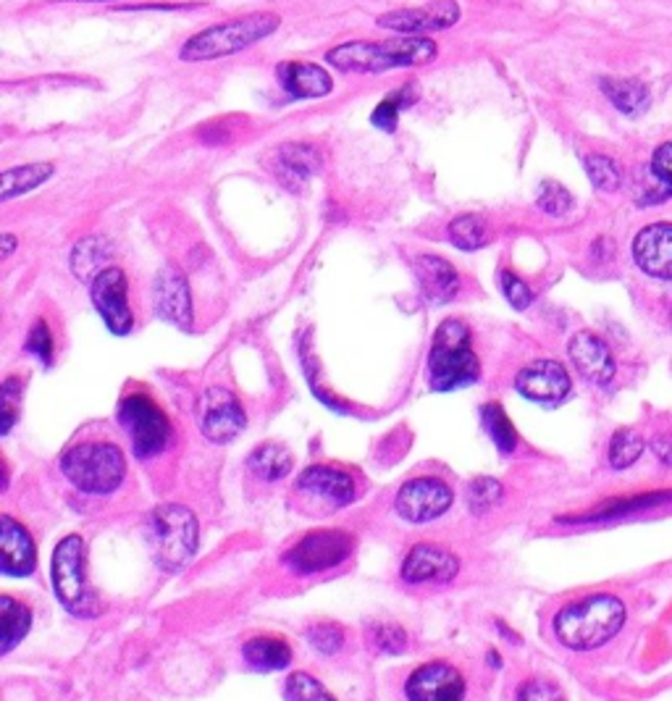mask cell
<instances>
[{
    "label": "cell",
    "mask_w": 672,
    "mask_h": 701,
    "mask_svg": "<svg viewBox=\"0 0 672 701\" xmlns=\"http://www.w3.org/2000/svg\"><path fill=\"white\" fill-rule=\"evenodd\" d=\"M16 389H19L16 378H9V382L3 384V423H0V431H3V434H9L11 425L16 421Z\"/></svg>",
    "instance_id": "obj_45"
},
{
    "label": "cell",
    "mask_w": 672,
    "mask_h": 701,
    "mask_svg": "<svg viewBox=\"0 0 672 701\" xmlns=\"http://www.w3.org/2000/svg\"><path fill=\"white\" fill-rule=\"evenodd\" d=\"M460 22V5L455 0H436L423 9H400L378 16V27L400 35H423V32L449 30Z\"/></svg>",
    "instance_id": "obj_14"
},
{
    "label": "cell",
    "mask_w": 672,
    "mask_h": 701,
    "mask_svg": "<svg viewBox=\"0 0 672 701\" xmlns=\"http://www.w3.org/2000/svg\"><path fill=\"white\" fill-rule=\"evenodd\" d=\"M352 552V536L347 530L323 528L313 530L305 536L303 541L295 544L286 562L290 568H295L297 573H321V570L337 568L339 562H344Z\"/></svg>",
    "instance_id": "obj_9"
},
{
    "label": "cell",
    "mask_w": 672,
    "mask_h": 701,
    "mask_svg": "<svg viewBox=\"0 0 672 701\" xmlns=\"http://www.w3.org/2000/svg\"><path fill=\"white\" fill-rule=\"evenodd\" d=\"M282 24V16L273 11H260V14H247L234 19V22L213 24V27L198 32L194 37L181 45L179 58L187 63L215 61L239 54V50L252 48V45L271 37Z\"/></svg>",
    "instance_id": "obj_3"
},
{
    "label": "cell",
    "mask_w": 672,
    "mask_h": 701,
    "mask_svg": "<svg viewBox=\"0 0 672 701\" xmlns=\"http://www.w3.org/2000/svg\"><path fill=\"white\" fill-rule=\"evenodd\" d=\"M61 470L80 491L110 494L121 487L123 476H127V460L116 444L84 442L61 457Z\"/></svg>",
    "instance_id": "obj_6"
},
{
    "label": "cell",
    "mask_w": 672,
    "mask_h": 701,
    "mask_svg": "<svg viewBox=\"0 0 672 701\" xmlns=\"http://www.w3.org/2000/svg\"><path fill=\"white\" fill-rule=\"evenodd\" d=\"M119 423L132 436L137 457H155L168 447L172 425L153 399L145 395H129L119 405Z\"/></svg>",
    "instance_id": "obj_8"
},
{
    "label": "cell",
    "mask_w": 672,
    "mask_h": 701,
    "mask_svg": "<svg viewBox=\"0 0 672 701\" xmlns=\"http://www.w3.org/2000/svg\"><path fill=\"white\" fill-rule=\"evenodd\" d=\"M27 352H32L43 365H50V360H54V337H50V329L45 320H37L32 326L27 337Z\"/></svg>",
    "instance_id": "obj_41"
},
{
    "label": "cell",
    "mask_w": 672,
    "mask_h": 701,
    "mask_svg": "<svg viewBox=\"0 0 672 701\" xmlns=\"http://www.w3.org/2000/svg\"><path fill=\"white\" fill-rule=\"evenodd\" d=\"M279 84L284 87V93L295 101H313V97H326L334 90V80L329 77V71L318 63L308 61H284L276 69Z\"/></svg>",
    "instance_id": "obj_21"
},
{
    "label": "cell",
    "mask_w": 672,
    "mask_h": 701,
    "mask_svg": "<svg viewBox=\"0 0 672 701\" xmlns=\"http://www.w3.org/2000/svg\"><path fill=\"white\" fill-rule=\"evenodd\" d=\"M449 239H452V245L460 247V250L473 253L488 245L492 232H488V224L481 219V215L465 213V215H458V219L449 224Z\"/></svg>",
    "instance_id": "obj_32"
},
{
    "label": "cell",
    "mask_w": 672,
    "mask_h": 701,
    "mask_svg": "<svg viewBox=\"0 0 672 701\" xmlns=\"http://www.w3.org/2000/svg\"><path fill=\"white\" fill-rule=\"evenodd\" d=\"M321 150L308 142H284L273 150L271 172L290 192H303V187L321 172Z\"/></svg>",
    "instance_id": "obj_17"
},
{
    "label": "cell",
    "mask_w": 672,
    "mask_h": 701,
    "mask_svg": "<svg viewBox=\"0 0 672 701\" xmlns=\"http://www.w3.org/2000/svg\"><path fill=\"white\" fill-rule=\"evenodd\" d=\"M518 701H565L563 691L557 686L550 684V680H526L518 691Z\"/></svg>",
    "instance_id": "obj_42"
},
{
    "label": "cell",
    "mask_w": 672,
    "mask_h": 701,
    "mask_svg": "<svg viewBox=\"0 0 672 701\" xmlns=\"http://www.w3.org/2000/svg\"><path fill=\"white\" fill-rule=\"evenodd\" d=\"M308 641H310L313 646L318 649V652L334 654L337 649L342 646L344 635H342V631H339L337 626H329V622H326V626H316V628H313V631L308 633Z\"/></svg>",
    "instance_id": "obj_43"
},
{
    "label": "cell",
    "mask_w": 672,
    "mask_h": 701,
    "mask_svg": "<svg viewBox=\"0 0 672 701\" xmlns=\"http://www.w3.org/2000/svg\"><path fill=\"white\" fill-rule=\"evenodd\" d=\"M537 206L550 215H565L573 208V195L557 182H544L537 195Z\"/></svg>",
    "instance_id": "obj_39"
},
{
    "label": "cell",
    "mask_w": 672,
    "mask_h": 701,
    "mask_svg": "<svg viewBox=\"0 0 672 701\" xmlns=\"http://www.w3.org/2000/svg\"><path fill=\"white\" fill-rule=\"evenodd\" d=\"M16 245H19V239L14 237V234H3V258H9V255L16 250Z\"/></svg>",
    "instance_id": "obj_49"
},
{
    "label": "cell",
    "mask_w": 672,
    "mask_h": 701,
    "mask_svg": "<svg viewBox=\"0 0 672 701\" xmlns=\"http://www.w3.org/2000/svg\"><path fill=\"white\" fill-rule=\"evenodd\" d=\"M502 494H505V489H502L499 481H494V478H475L471 489H468V504H471L475 515H481L486 510H492L502 500Z\"/></svg>",
    "instance_id": "obj_38"
},
{
    "label": "cell",
    "mask_w": 672,
    "mask_h": 701,
    "mask_svg": "<svg viewBox=\"0 0 672 701\" xmlns=\"http://www.w3.org/2000/svg\"><path fill=\"white\" fill-rule=\"evenodd\" d=\"M30 622L32 615L27 607L19 605L11 596H0V644H3V652H11L27 635Z\"/></svg>",
    "instance_id": "obj_29"
},
{
    "label": "cell",
    "mask_w": 672,
    "mask_h": 701,
    "mask_svg": "<svg viewBox=\"0 0 672 701\" xmlns=\"http://www.w3.org/2000/svg\"><path fill=\"white\" fill-rule=\"evenodd\" d=\"M198 421L202 434L211 439V442L226 444L234 436H239V431L245 429V410L229 389L213 386V389L202 392L198 405Z\"/></svg>",
    "instance_id": "obj_12"
},
{
    "label": "cell",
    "mask_w": 672,
    "mask_h": 701,
    "mask_svg": "<svg viewBox=\"0 0 672 701\" xmlns=\"http://www.w3.org/2000/svg\"><path fill=\"white\" fill-rule=\"evenodd\" d=\"M76 3H114V0H76Z\"/></svg>",
    "instance_id": "obj_50"
},
{
    "label": "cell",
    "mask_w": 672,
    "mask_h": 701,
    "mask_svg": "<svg viewBox=\"0 0 672 701\" xmlns=\"http://www.w3.org/2000/svg\"><path fill=\"white\" fill-rule=\"evenodd\" d=\"M415 277L421 284L423 297L434 305H444L458 297L460 292V273L449 260L439 255H417L415 258Z\"/></svg>",
    "instance_id": "obj_22"
},
{
    "label": "cell",
    "mask_w": 672,
    "mask_h": 701,
    "mask_svg": "<svg viewBox=\"0 0 672 701\" xmlns=\"http://www.w3.org/2000/svg\"><path fill=\"white\" fill-rule=\"evenodd\" d=\"M499 284H502V294H505L507 303H510L515 311H526V307L533 303L531 287H528L520 277H515L512 271H502Z\"/></svg>",
    "instance_id": "obj_40"
},
{
    "label": "cell",
    "mask_w": 672,
    "mask_h": 701,
    "mask_svg": "<svg viewBox=\"0 0 672 701\" xmlns=\"http://www.w3.org/2000/svg\"><path fill=\"white\" fill-rule=\"evenodd\" d=\"M0 549H3L5 575H30L35 570V541H32L27 528L19 526L9 515L0 521Z\"/></svg>",
    "instance_id": "obj_24"
},
{
    "label": "cell",
    "mask_w": 672,
    "mask_h": 701,
    "mask_svg": "<svg viewBox=\"0 0 672 701\" xmlns=\"http://www.w3.org/2000/svg\"><path fill=\"white\" fill-rule=\"evenodd\" d=\"M153 303L163 320L185 331L192 329V294H189V284L179 268H161L153 287Z\"/></svg>",
    "instance_id": "obj_16"
},
{
    "label": "cell",
    "mask_w": 672,
    "mask_h": 701,
    "mask_svg": "<svg viewBox=\"0 0 672 701\" xmlns=\"http://www.w3.org/2000/svg\"><path fill=\"white\" fill-rule=\"evenodd\" d=\"M515 389L533 402L554 405L570 395V376L557 360H537L515 376Z\"/></svg>",
    "instance_id": "obj_15"
},
{
    "label": "cell",
    "mask_w": 672,
    "mask_h": 701,
    "mask_svg": "<svg viewBox=\"0 0 672 701\" xmlns=\"http://www.w3.org/2000/svg\"><path fill=\"white\" fill-rule=\"evenodd\" d=\"M250 468L263 481H279L292 470V455L282 444H260L250 455Z\"/></svg>",
    "instance_id": "obj_30"
},
{
    "label": "cell",
    "mask_w": 672,
    "mask_h": 701,
    "mask_svg": "<svg viewBox=\"0 0 672 701\" xmlns=\"http://www.w3.org/2000/svg\"><path fill=\"white\" fill-rule=\"evenodd\" d=\"M641 452H644V436L630 429H620L610 442V465L617 470L630 468V465L641 457Z\"/></svg>",
    "instance_id": "obj_35"
},
{
    "label": "cell",
    "mask_w": 672,
    "mask_h": 701,
    "mask_svg": "<svg viewBox=\"0 0 672 701\" xmlns=\"http://www.w3.org/2000/svg\"><path fill=\"white\" fill-rule=\"evenodd\" d=\"M439 54L436 43L423 35H402L389 40H352L331 48L326 61L347 74H381L389 69L426 67Z\"/></svg>",
    "instance_id": "obj_1"
},
{
    "label": "cell",
    "mask_w": 672,
    "mask_h": 701,
    "mask_svg": "<svg viewBox=\"0 0 672 701\" xmlns=\"http://www.w3.org/2000/svg\"><path fill=\"white\" fill-rule=\"evenodd\" d=\"M286 699L290 701H337L308 673H292L286 678Z\"/></svg>",
    "instance_id": "obj_37"
},
{
    "label": "cell",
    "mask_w": 672,
    "mask_h": 701,
    "mask_svg": "<svg viewBox=\"0 0 672 701\" xmlns=\"http://www.w3.org/2000/svg\"><path fill=\"white\" fill-rule=\"evenodd\" d=\"M408 701H462L465 699V678L458 667L447 662H428L417 667L404 684Z\"/></svg>",
    "instance_id": "obj_13"
},
{
    "label": "cell",
    "mask_w": 672,
    "mask_h": 701,
    "mask_svg": "<svg viewBox=\"0 0 672 701\" xmlns=\"http://www.w3.org/2000/svg\"><path fill=\"white\" fill-rule=\"evenodd\" d=\"M458 557L434 544H417L402 562V579L408 583H449L458 575Z\"/></svg>",
    "instance_id": "obj_19"
},
{
    "label": "cell",
    "mask_w": 672,
    "mask_h": 701,
    "mask_svg": "<svg viewBox=\"0 0 672 701\" xmlns=\"http://www.w3.org/2000/svg\"><path fill=\"white\" fill-rule=\"evenodd\" d=\"M413 103H415L413 87L397 90V93H391L387 101L378 103V108L374 110V116H370V121H374V127L384 129V132H394L397 119H400V110L410 108Z\"/></svg>",
    "instance_id": "obj_34"
},
{
    "label": "cell",
    "mask_w": 672,
    "mask_h": 701,
    "mask_svg": "<svg viewBox=\"0 0 672 701\" xmlns=\"http://www.w3.org/2000/svg\"><path fill=\"white\" fill-rule=\"evenodd\" d=\"M179 11V9H187V5H132L129 11Z\"/></svg>",
    "instance_id": "obj_48"
},
{
    "label": "cell",
    "mask_w": 672,
    "mask_h": 701,
    "mask_svg": "<svg viewBox=\"0 0 672 701\" xmlns=\"http://www.w3.org/2000/svg\"><path fill=\"white\" fill-rule=\"evenodd\" d=\"M672 502V489L670 491H651V494H638V496H628V500H617L604 504V507L593 510V513L576 517V523H589V521H606V517H623L630 513H638V510H649L657 507V504Z\"/></svg>",
    "instance_id": "obj_31"
},
{
    "label": "cell",
    "mask_w": 672,
    "mask_h": 701,
    "mask_svg": "<svg viewBox=\"0 0 672 701\" xmlns=\"http://www.w3.org/2000/svg\"><path fill=\"white\" fill-rule=\"evenodd\" d=\"M481 423H484L486 434L492 436V442L497 444L499 452L510 455V452L515 449V444H518V431H515L510 418H507L505 408H502V405H497V402L484 405V408H481Z\"/></svg>",
    "instance_id": "obj_33"
},
{
    "label": "cell",
    "mask_w": 672,
    "mask_h": 701,
    "mask_svg": "<svg viewBox=\"0 0 672 701\" xmlns=\"http://www.w3.org/2000/svg\"><path fill=\"white\" fill-rule=\"evenodd\" d=\"M452 504V489L436 476H421L397 491V513L408 523H428L444 515Z\"/></svg>",
    "instance_id": "obj_11"
},
{
    "label": "cell",
    "mask_w": 672,
    "mask_h": 701,
    "mask_svg": "<svg viewBox=\"0 0 672 701\" xmlns=\"http://www.w3.org/2000/svg\"><path fill=\"white\" fill-rule=\"evenodd\" d=\"M586 174H589L591 185L602 192H615L623 185V174L615 166V161L604 159V155H589L586 159Z\"/></svg>",
    "instance_id": "obj_36"
},
{
    "label": "cell",
    "mask_w": 672,
    "mask_h": 701,
    "mask_svg": "<svg viewBox=\"0 0 672 701\" xmlns=\"http://www.w3.org/2000/svg\"><path fill=\"white\" fill-rule=\"evenodd\" d=\"M95 311L106 320L108 331L116 337H127L134 326L132 307H129V281L121 268L110 266L90 284Z\"/></svg>",
    "instance_id": "obj_10"
},
{
    "label": "cell",
    "mask_w": 672,
    "mask_h": 701,
    "mask_svg": "<svg viewBox=\"0 0 672 701\" xmlns=\"http://www.w3.org/2000/svg\"><path fill=\"white\" fill-rule=\"evenodd\" d=\"M651 449H655V455L664 465H672V436H657L655 442H651Z\"/></svg>",
    "instance_id": "obj_47"
},
{
    "label": "cell",
    "mask_w": 672,
    "mask_h": 701,
    "mask_svg": "<svg viewBox=\"0 0 672 701\" xmlns=\"http://www.w3.org/2000/svg\"><path fill=\"white\" fill-rule=\"evenodd\" d=\"M148 544L163 570H181L198 552V517L181 504H161L148 521Z\"/></svg>",
    "instance_id": "obj_5"
},
{
    "label": "cell",
    "mask_w": 672,
    "mask_h": 701,
    "mask_svg": "<svg viewBox=\"0 0 672 701\" xmlns=\"http://www.w3.org/2000/svg\"><path fill=\"white\" fill-rule=\"evenodd\" d=\"M602 93L610 97V103L620 114H625L628 119H638L646 108H649V90L636 80H615V77H604Z\"/></svg>",
    "instance_id": "obj_27"
},
{
    "label": "cell",
    "mask_w": 672,
    "mask_h": 701,
    "mask_svg": "<svg viewBox=\"0 0 672 701\" xmlns=\"http://www.w3.org/2000/svg\"><path fill=\"white\" fill-rule=\"evenodd\" d=\"M479 358L471 344V331L458 318H447L436 329L428 355V378L436 392H452L479 378Z\"/></svg>",
    "instance_id": "obj_4"
},
{
    "label": "cell",
    "mask_w": 672,
    "mask_h": 701,
    "mask_svg": "<svg viewBox=\"0 0 672 701\" xmlns=\"http://www.w3.org/2000/svg\"><path fill=\"white\" fill-rule=\"evenodd\" d=\"M370 639H374L376 649H381V652H402L404 644H408V635L397 626H378L370 633Z\"/></svg>",
    "instance_id": "obj_44"
},
{
    "label": "cell",
    "mask_w": 672,
    "mask_h": 701,
    "mask_svg": "<svg viewBox=\"0 0 672 701\" xmlns=\"http://www.w3.org/2000/svg\"><path fill=\"white\" fill-rule=\"evenodd\" d=\"M625 622V605L617 596L597 594L563 607L554 618V633L573 652H591L615 639Z\"/></svg>",
    "instance_id": "obj_2"
},
{
    "label": "cell",
    "mask_w": 672,
    "mask_h": 701,
    "mask_svg": "<svg viewBox=\"0 0 672 701\" xmlns=\"http://www.w3.org/2000/svg\"><path fill=\"white\" fill-rule=\"evenodd\" d=\"M245 659L250 662L256 670H282L292 662L290 646L282 639L273 635H258V639L247 641L245 644Z\"/></svg>",
    "instance_id": "obj_28"
},
{
    "label": "cell",
    "mask_w": 672,
    "mask_h": 701,
    "mask_svg": "<svg viewBox=\"0 0 672 701\" xmlns=\"http://www.w3.org/2000/svg\"><path fill=\"white\" fill-rule=\"evenodd\" d=\"M573 365H576L580 376L591 384H610L615 378V358H612L610 347H606L597 334L578 331L567 344Z\"/></svg>",
    "instance_id": "obj_18"
},
{
    "label": "cell",
    "mask_w": 672,
    "mask_h": 701,
    "mask_svg": "<svg viewBox=\"0 0 672 701\" xmlns=\"http://www.w3.org/2000/svg\"><path fill=\"white\" fill-rule=\"evenodd\" d=\"M110 258H114L110 239L101 237V234H93V237H84L76 242V247L71 250V271H74V277L84 281V284H93L106 268H110Z\"/></svg>",
    "instance_id": "obj_25"
},
{
    "label": "cell",
    "mask_w": 672,
    "mask_h": 701,
    "mask_svg": "<svg viewBox=\"0 0 672 701\" xmlns=\"http://www.w3.org/2000/svg\"><path fill=\"white\" fill-rule=\"evenodd\" d=\"M651 172H655L664 185L672 187V142L657 148L655 159H651Z\"/></svg>",
    "instance_id": "obj_46"
},
{
    "label": "cell",
    "mask_w": 672,
    "mask_h": 701,
    "mask_svg": "<svg viewBox=\"0 0 672 701\" xmlns=\"http://www.w3.org/2000/svg\"><path fill=\"white\" fill-rule=\"evenodd\" d=\"M54 588L61 605L74 615H95V596L87 588L84 575V541L80 536H67L54 554Z\"/></svg>",
    "instance_id": "obj_7"
},
{
    "label": "cell",
    "mask_w": 672,
    "mask_h": 701,
    "mask_svg": "<svg viewBox=\"0 0 672 701\" xmlns=\"http://www.w3.org/2000/svg\"><path fill=\"white\" fill-rule=\"evenodd\" d=\"M633 258L649 277L672 279V224H651L633 239Z\"/></svg>",
    "instance_id": "obj_20"
},
{
    "label": "cell",
    "mask_w": 672,
    "mask_h": 701,
    "mask_svg": "<svg viewBox=\"0 0 672 701\" xmlns=\"http://www.w3.org/2000/svg\"><path fill=\"white\" fill-rule=\"evenodd\" d=\"M54 172V163H27V166L5 168L0 176V202H11L19 195L32 192L35 187L45 185Z\"/></svg>",
    "instance_id": "obj_26"
},
{
    "label": "cell",
    "mask_w": 672,
    "mask_h": 701,
    "mask_svg": "<svg viewBox=\"0 0 672 701\" xmlns=\"http://www.w3.org/2000/svg\"><path fill=\"white\" fill-rule=\"evenodd\" d=\"M297 487L308 494L318 496V500L344 507L355 500V483L344 470L329 468V465H313L297 478Z\"/></svg>",
    "instance_id": "obj_23"
}]
</instances>
